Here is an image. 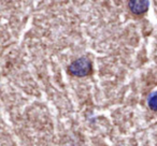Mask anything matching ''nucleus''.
I'll return each instance as SVG.
<instances>
[{
  "label": "nucleus",
  "instance_id": "2",
  "mask_svg": "<svg viewBox=\"0 0 157 146\" xmlns=\"http://www.w3.org/2000/svg\"><path fill=\"white\" fill-rule=\"evenodd\" d=\"M129 10L132 12L135 15H141L145 13L150 7V1L147 0H132L128 2Z\"/></svg>",
  "mask_w": 157,
  "mask_h": 146
},
{
  "label": "nucleus",
  "instance_id": "1",
  "mask_svg": "<svg viewBox=\"0 0 157 146\" xmlns=\"http://www.w3.org/2000/svg\"><path fill=\"white\" fill-rule=\"evenodd\" d=\"M93 71V61L86 56H82L73 60L67 68L68 74L76 77H88L92 74Z\"/></svg>",
  "mask_w": 157,
  "mask_h": 146
},
{
  "label": "nucleus",
  "instance_id": "3",
  "mask_svg": "<svg viewBox=\"0 0 157 146\" xmlns=\"http://www.w3.org/2000/svg\"><path fill=\"white\" fill-rule=\"evenodd\" d=\"M147 105L152 111H157V92H153L148 96Z\"/></svg>",
  "mask_w": 157,
  "mask_h": 146
}]
</instances>
